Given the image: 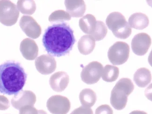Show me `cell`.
<instances>
[{
  "instance_id": "obj_1",
  "label": "cell",
  "mask_w": 152,
  "mask_h": 114,
  "mask_svg": "<svg viewBox=\"0 0 152 114\" xmlns=\"http://www.w3.org/2000/svg\"><path fill=\"white\" fill-rule=\"evenodd\" d=\"M75 42L74 31L66 23H55L48 27L42 39L46 52L57 57L69 54Z\"/></svg>"
},
{
  "instance_id": "obj_2",
  "label": "cell",
  "mask_w": 152,
  "mask_h": 114,
  "mask_svg": "<svg viewBox=\"0 0 152 114\" xmlns=\"http://www.w3.org/2000/svg\"><path fill=\"white\" fill-rule=\"evenodd\" d=\"M27 75L20 63L8 61L0 65V93L11 96L22 90Z\"/></svg>"
},
{
  "instance_id": "obj_3",
  "label": "cell",
  "mask_w": 152,
  "mask_h": 114,
  "mask_svg": "<svg viewBox=\"0 0 152 114\" xmlns=\"http://www.w3.org/2000/svg\"><path fill=\"white\" fill-rule=\"evenodd\" d=\"M134 86L131 79H120L111 91L110 102L114 108L121 110L126 106L128 96L133 92Z\"/></svg>"
},
{
  "instance_id": "obj_4",
  "label": "cell",
  "mask_w": 152,
  "mask_h": 114,
  "mask_svg": "<svg viewBox=\"0 0 152 114\" xmlns=\"http://www.w3.org/2000/svg\"><path fill=\"white\" fill-rule=\"evenodd\" d=\"M106 23L115 36L126 39L132 33V28L125 17L119 12H113L107 17Z\"/></svg>"
},
{
  "instance_id": "obj_5",
  "label": "cell",
  "mask_w": 152,
  "mask_h": 114,
  "mask_svg": "<svg viewBox=\"0 0 152 114\" xmlns=\"http://www.w3.org/2000/svg\"><path fill=\"white\" fill-rule=\"evenodd\" d=\"M130 47L126 42L118 41L110 47L108 57L110 61L114 65H121L128 60Z\"/></svg>"
},
{
  "instance_id": "obj_6",
  "label": "cell",
  "mask_w": 152,
  "mask_h": 114,
  "mask_svg": "<svg viewBox=\"0 0 152 114\" xmlns=\"http://www.w3.org/2000/svg\"><path fill=\"white\" fill-rule=\"evenodd\" d=\"M19 11L17 6L10 1H0V22L11 26L16 23L19 18Z\"/></svg>"
},
{
  "instance_id": "obj_7",
  "label": "cell",
  "mask_w": 152,
  "mask_h": 114,
  "mask_svg": "<svg viewBox=\"0 0 152 114\" xmlns=\"http://www.w3.org/2000/svg\"><path fill=\"white\" fill-rule=\"evenodd\" d=\"M104 67L101 63L93 61L84 67L80 74L83 82L88 85L96 83L103 74Z\"/></svg>"
},
{
  "instance_id": "obj_8",
  "label": "cell",
  "mask_w": 152,
  "mask_h": 114,
  "mask_svg": "<svg viewBox=\"0 0 152 114\" xmlns=\"http://www.w3.org/2000/svg\"><path fill=\"white\" fill-rule=\"evenodd\" d=\"M46 106L53 114H67L71 108V103L66 97L55 95L50 98Z\"/></svg>"
},
{
  "instance_id": "obj_9",
  "label": "cell",
  "mask_w": 152,
  "mask_h": 114,
  "mask_svg": "<svg viewBox=\"0 0 152 114\" xmlns=\"http://www.w3.org/2000/svg\"><path fill=\"white\" fill-rule=\"evenodd\" d=\"M19 25L23 32L31 38L36 39L41 35V27L34 19L31 16H22L19 22Z\"/></svg>"
},
{
  "instance_id": "obj_10",
  "label": "cell",
  "mask_w": 152,
  "mask_h": 114,
  "mask_svg": "<svg viewBox=\"0 0 152 114\" xmlns=\"http://www.w3.org/2000/svg\"><path fill=\"white\" fill-rule=\"evenodd\" d=\"M151 39L148 34L140 33L134 37L132 41V49L133 53L139 56L147 53L151 45Z\"/></svg>"
},
{
  "instance_id": "obj_11",
  "label": "cell",
  "mask_w": 152,
  "mask_h": 114,
  "mask_svg": "<svg viewBox=\"0 0 152 114\" xmlns=\"http://www.w3.org/2000/svg\"><path fill=\"white\" fill-rule=\"evenodd\" d=\"M36 102V96L30 90H21L15 95L11 102L15 109L20 110L26 106H33Z\"/></svg>"
},
{
  "instance_id": "obj_12",
  "label": "cell",
  "mask_w": 152,
  "mask_h": 114,
  "mask_svg": "<svg viewBox=\"0 0 152 114\" xmlns=\"http://www.w3.org/2000/svg\"><path fill=\"white\" fill-rule=\"evenodd\" d=\"M35 64L38 71L44 75L52 74L57 67L56 61L54 57L48 54H43L37 58Z\"/></svg>"
},
{
  "instance_id": "obj_13",
  "label": "cell",
  "mask_w": 152,
  "mask_h": 114,
  "mask_svg": "<svg viewBox=\"0 0 152 114\" xmlns=\"http://www.w3.org/2000/svg\"><path fill=\"white\" fill-rule=\"evenodd\" d=\"M69 77L65 72H58L52 75L50 78L49 84L53 91L61 92L67 87Z\"/></svg>"
},
{
  "instance_id": "obj_14",
  "label": "cell",
  "mask_w": 152,
  "mask_h": 114,
  "mask_svg": "<svg viewBox=\"0 0 152 114\" xmlns=\"http://www.w3.org/2000/svg\"><path fill=\"white\" fill-rule=\"evenodd\" d=\"M20 50L23 56L29 61L34 60L39 53L37 44L34 40L29 38L25 39L21 42Z\"/></svg>"
},
{
  "instance_id": "obj_15",
  "label": "cell",
  "mask_w": 152,
  "mask_h": 114,
  "mask_svg": "<svg viewBox=\"0 0 152 114\" xmlns=\"http://www.w3.org/2000/svg\"><path fill=\"white\" fill-rule=\"evenodd\" d=\"M65 5L66 11L71 17H83L86 11V4L83 0H66Z\"/></svg>"
},
{
  "instance_id": "obj_16",
  "label": "cell",
  "mask_w": 152,
  "mask_h": 114,
  "mask_svg": "<svg viewBox=\"0 0 152 114\" xmlns=\"http://www.w3.org/2000/svg\"><path fill=\"white\" fill-rule=\"evenodd\" d=\"M129 24L131 27L136 30H142L148 26L149 20L146 15L142 13H135L130 16Z\"/></svg>"
},
{
  "instance_id": "obj_17",
  "label": "cell",
  "mask_w": 152,
  "mask_h": 114,
  "mask_svg": "<svg viewBox=\"0 0 152 114\" xmlns=\"http://www.w3.org/2000/svg\"><path fill=\"white\" fill-rule=\"evenodd\" d=\"M133 80L138 87L145 88L150 83L152 80L150 70L145 67L139 68L134 75Z\"/></svg>"
},
{
  "instance_id": "obj_18",
  "label": "cell",
  "mask_w": 152,
  "mask_h": 114,
  "mask_svg": "<svg viewBox=\"0 0 152 114\" xmlns=\"http://www.w3.org/2000/svg\"><path fill=\"white\" fill-rule=\"evenodd\" d=\"M95 39L91 36H83L78 43V48L80 53L84 55L91 53L95 49Z\"/></svg>"
},
{
  "instance_id": "obj_19",
  "label": "cell",
  "mask_w": 152,
  "mask_h": 114,
  "mask_svg": "<svg viewBox=\"0 0 152 114\" xmlns=\"http://www.w3.org/2000/svg\"><path fill=\"white\" fill-rule=\"evenodd\" d=\"M96 20L94 15L87 14L80 19L79 27L84 33L91 35L96 29Z\"/></svg>"
},
{
  "instance_id": "obj_20",
  "label": "cell",
  "mask_w": 152,
  "mask_h": 114,
  "mask_svg": "<svg viewBox=\"0 0 152 114\" xmlns=\"http://www.w3.org/2000/svg\"><path fill=\"white\" fill-rule=\"evenodd\" d=\"M79 99L82 106L91 108L95 105L97 96L93 90L90 88H85L80 93Z\"/></svg>"
},
{
  "instance_id": "obj_21",
  "label": "cell",
  "mask_w": 152,
  "mask_h": 114,
  "mask_svg": "<svg viewBox=\"0 0 152 114\" xmlns=\"http://www.w3.org/2000/svg\"><path fill=\"white\" fill-rule=\"evenodd\" d=\"M119 75V68L116 66L107 65L104 68L102 77L104 81L112 82L117 80Z\"/></svg>"
},
{
  "instance_id": "obj_22",
  "label": "cell",
  "mask_w": 152,
  "mask_h": 114,
  "mask_svg": "<svg viewBox=\"0 0 152 114\" xmlns=\"http://www.w3.org/2000/svg\"><path fill=\"white\" fill-rule=\"evenodd\" d=\"M18 10L23 14L31 15L35 12L36 4L34 1L20 0L17 2Z\"/></svg>"
},
{
  "instance_id": "obj_23",
  "label": "cell",
  "mask_w": 152,
  "mask_h": 114,
  "mask_svg": "<svg viewBox=\"0 0 152 114\" xmlns=\"http://www.w3.org/2000/svg\"><path fill=\"white\" fill-rule=\"evenodd\" d=\"M108 30L104 22L97 21L96 24V29L91 36L94 38L95 41H99L105 37L107 35Z\"/></svg>"
},
{
  "instance_id": "obj_24",
  "label": "cell",
  "mask_w": 152,
  "mask_h": 114,
  "mask_svg": "<svg viewBox=\"0 0 152 114\" xmlns=\"http://www.w3.org/2000/svg\"><path fill=\"white\" fill-rule=\"evenodd\" d=\"M71 17L67 12L63 10H58L54 11L50 15L48 20L51 23L61 22L71 20Z\"/></svg>"
},
{
  "instance_id": "obj_25",
  "label": "cell",
  "mask_w": 152,
  "mask_h": 114,
  "mask_svg": "<svg viewBox=\"0 0 152 114\" xmlns=\"http://www.w3.org/2000/svg\"><path fill=\"white\" fill-rule=\"evenodd\" d=\"M19 114H48L43 110H38L32 106H26L19 110Z\"/></svg>"
},
{
  "instance_id": "obj_26",
  "label": "cell",
  "mask_w": 152,
  "mask_h": 114,
  "mask_svg": "<svg viewBox=\"0 0 152 114\" xmlns=\"http://www.w3.org/2000/svg\"><path fill=\"white\" fill-rule=\"evenodd\" d=\"M95 114H113V111L109 105L103 104L96 109Z\"/></svg>"
},
{
  "instance_id": "obj_27",
  "label": "cell",
  "mask_w": 152,
  "mask_h": 114,
  "mask_svg": "<svg viewBox=\"0 0 152 114\" xmlns=\"http://www.w3.org/2000/svg\"><path fill=\"white\" fill-rule=\"evenodd\" d=\"M70 114H93V112L91 108L80 106L74 110Z\"/></svg>"
},
{
  "instance_id": "obj_28",
  "label": "cell",
  "mask_w": 152,
  "mask_h": 114,
  "mask_svg": "<svg viewBox=\"0 0 152 114\" xmlns=\"http://www.w3.org/2000/svg\"><path fill=\"white\" fill-rule=\"evenodd\" d=\"M10 107V101L6 97L0 95V110H5Z\"/></svg>"
},
{
  "instance_id": "obj_29",
  "label": "cell",
  "mask_w": 152,
  "mask_h": 114,
  "mask_svg": "<svg viewBox=\"0 0 152 114\" xmlns=\"http://www.w3.org/2000/svg\"><path fill=\"white\" fill-rule=\"evenodd\" d=\"M129 114H148L147 113L143 111L140 110H134L131 112Z\"/></svg>"
}]
</instances>
